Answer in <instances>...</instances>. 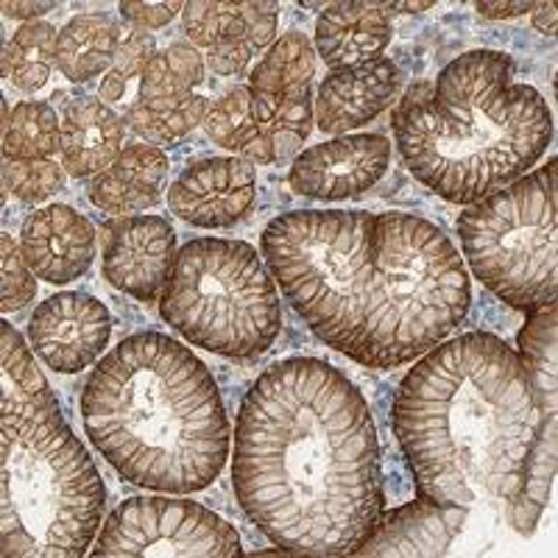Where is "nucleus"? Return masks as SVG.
Wrapping results in <instances>:
<instances>
[{"instance_id":"1","label":"nucleus","mask_w":558,"mask_h":558,"mask_svg":"<svg viewBox=\"0 0 558 558\" xmlns=\"http://www.w3.org/2000/svg\"><path fill=\"white\" fill-rule=\"evenodd\" d=\"M263 257L313 336L368 368L427 355L472 302L450 238L408 213H286L263 232Z\"/></svg>"},{"instance_id":"2","label":"nucleus","mask_w":558,"mask_h":558,"mask_svg":"<svg viewBox=\"0 0 558 558\" xmlns=\"http://www.w3.org/2000/svg\"><path fill=\"white\" fill-rule=\"evenodd\" d=\"M232 483L243 514L293 556H355L383 520L368 402L330 363L266 368L238 413Z\"/></svg>"},{"instance_id":"3","label":"nucleus","mask_w":558,"mask_h":558,"mask_svg":"<svg viewBox=\"0 0 558 558\" xmlns=\"http://www.w3.org/2000/svg\"><path fill=\"white\" fill-rule=\"evenodd\" d=\"M550 418L533 402L520 355L488 332L430 349L393 400V433L418 492L466 511H506Z\"/></svg>"},{"instance_id":"4","label":"nucleus","mask_w":558,"mask_h":558,"mask_svg":"<svg viewBox=\"0 0 558 558\" xmlns=\"http://www.w3.org/2000/svg\"><path fill=\"white\" fill-rule=\"evenodd\" d=\"M84 430L123 481L166 495L213 486L229 422L209 368L162 332H137L98 363L82 393Z\"/></svg>"},{"instance_id":"5","label":"nucleus","mask_w":558,"mask_h":558,"mask_svg":"<svg viewBox=\"0 0 558 558\" xmlns=\"http://www.w3.org/2000/svg\"><path fill=\"white\" fill-rule=\"evenodd\" d=\"M408 171L452 204H475L525 177L553 137L539 89L514 82V59L470 51L393 112Z\"/></svg>"},{"instance_id":"6","label":"nucleus","mask_w":558,"mask_h":558,"mask_svg":"<svg viewBox=\"0 0 558 558\" xmlns=\"http://www.w3.org/2000/svg\"><path fill=\"white\" fill-rule=\"evenodd\" d=\"M104 481L32 349L0 324V553L78 558L101 527Z\"/></svg>"},{"instance_id":"7","label":"nucleus","mask_w":558,"mask_h":558,"mask_svg":"<svg viewBox=\"0 0 558 558\" xmlns=\"http://www.w3.org/2000/svg\"><path fill=\"white\" fill-rule=\"evenodd\" d=\"M159 313L184 341L232 361L260 357L282 330L277 286L254 246L223 238L182 246Z\"/></svg>"},{"instance_id":"8","label":"nucleus","mask_w":558,"mask_h":558,"mask_svg":"<svg viewBox=\"0 0 558 558\" xmlns=\"http://www.w3.org/2000/svg\"><path fill=\"white\" fill-rule=\"evenodd\" d=\"M463 257L488 291L517 311L556 305L558 166L481 198L458 218Z\"/></svg>"},{"instance_id":"9","label":"nucleus","mask_w":558,"mask_h":558,"mask_svg":"<svg viewBox=\"0 0 558 558\" xmlns=\"http://www.w3.org/2000/svg\"><path fill=\"white\" fill-rule=\"evenodd\" d=\"M96 558H232L241 556L235 527L198 502L134 497L104 522Z\"/></svg>"},{"instance_id":"10","label":"nucleus","mask_w":558,"mask_h":558,"mask_svg":"<svg viewBox=\"0 0 558 558\" xmlns=\"http://www.w3.org/2000/svg\"><path fill=\"white\" fill-rule=\"evenodd\" d=\"M207 134L246 162L274 166L299 151L313 129L311 89L263 96L252 87L229 89L204 118Z\"/></svg>"},{"instance_id":"11","label":"nucleus","mask_w":558,"mask_h":558,"mask_svg":"<svg viewBox=\"0 0 558 558\" xmlns=\"http://www.w3.org/2000/svg\"><path fill=\"white\" fill-rule=\"evenodd\" d=\"M112 332L104 302L89 293H57L45 299L28 322V343L53 372L76 375L101 357Z\"/></svg>"},{"instance_id":"12","label":"nucleus","mask_w":558,"mask_h":558,"mask_svg":"<svg viewBox=\"0 0 558 558\" xmlns=\"http://www.w3.org/2000/svg\"><path fill=\"white\" fill-rule=\"evenodd\" d=\"M391 159V143L383 134H347L313 146L296 157L288 182L299 196L338 202L372 191Z\"/></svg>"},{"instance_id":"13","label":"nucleus","mask_w":558,"mask_h":558,"mask_svg":"<svg viewBox=\"0 0 558 558\" xmlns=\"http://www.w3.org/2000/svg\"><path fill=\"white\" fill-rule=\"evenodd\" d=\"M104 248V277L112 288L154 302L166 291L177 260V232L159 216H129L109 227Z\"/></svg>"},{"instance_id":"14","label":"nucleus","mask_w":558,"mask_h":558,"mask_svg":"<svg viewBox=\"0 0 558 558\" xmlns=\"http://www.w3.org/2000/svg\"><path fill=\"white\" fill-rule=\"evenodd\" d=\"M257 177L241 157H209L193 162L168 191V207L182 221L223 229L241 221L254 204Z\"/></svg>"},{"instance_id":"15","label":"nucleus","mask_w":558,"mask_h":558,"mask_svg":"<svg viewBox=\"0 0 558 558\" xmlns=\"http://www.w3.org/2000/svg\"><path fill=\"white\" fill-rule=\"evenodd\" d=\"M20 248L34 277L51 286H68L93 266L96 229L68 204H51L26 218Z\"/></svg>"},{"instance_id":"16","label":"nucleus","mask_w":558,"mask_h":558,"mask_svg":"<svg viewBox=\"0 0 558 558\" xmlns=\"http://www.w3.org/2000/svg\"><path fill=\"white\" fill-rule=\"evenodd\" d=\"M472 511L445 506L430 497L393 508L377 522L375 533L355 550V556L375 558H438L450 553V545L463 531Z\"/></svg>"},{"instance_id":"17","label":"nucleus","mask_w":558,"mask_h":558,"mask_svg":"<svg viewBox=\"0 0 558 558\" xmlns=\"http://www.w3.org/2000/svg\"><path fill=\"white\" fill-rule=\"evenodd\" d=\"M400 68L391 59L332 70L318 87L316 123L324 134H347L375 121L400 89Z\"/></svg>"},{"instance_id":"18","label":"nucleus","mask_w":558,"mask_h":558,"mask_svg":"<svg viewBox=\"0 0 558 558\" xmlns=\"http://www.w3.org/2000/svg\"><path fill=\"white\" fill-rule=\"evenodd\" d=\"M391 43L383 3H332L316 23V51L332 70L375 62Z\"/></svg>"},{"instance_id":"19","label":"nucleus","mask_w":558,"mask_h":558,"mask_svg":"<svg viewBox=\"0 0 558 558\" xmlns=\"http://www.w3.org/2000/svg\"><path fill=\"white\" fill-rule=\"evenodd\" d=\"M59 151L70 177H98L123 151V121L107 104L82 101L64 109Z\"/></svg>"},{"instance_id":"20","label":"nucleus","mask_w":558,"mask_h":558,"mask_svg":"<svg viewBox=\"0 0 558 558\" xmlns=\"http://www.w3.org/2000/svg\"><path fill=\"white\" fill-rule=\"evenodd\" d=\"M168 157L154 146H129L89 184V202L104 213L126 216L154 207L162 198Z\"/></svg>"},{"instance_id":"21","label":"nucleus","mask_w":558,"mask_h":558,"mask_svg":"<svg viewBox=\"0 0 558 558\" xmlns=\"http://www.w3.org/2000/svg\"><path fill=\"white\" fill-rule=\"evenodd\" d=\"M121 48L118 23L107 14H78L59 32L57 68L70 82L84 84L101 76Z\"/></svg>"},{"instance_id":"22","label":"nucleus","mask_w":558,"mask_h":558,"mask_svg":"<svg viewBox=\"0 0 558 558\" xmlns=\"http://www.w3.org/2000/svg\"><path fill=\"white\" fill-rule=\"evenodd\" d=\"M556 305L533 311L520 332V363L527 388L545 416H556L558 391V349H556Z\"/></svg>"},{"instance_id":"23","label":"nucleus","mask_w":558,"mask_h":558,"mask_svg":"<svg viewBox=\"0 0 558 558\" xmlns=\"http://www.w3.org/2000/svg\"><path fill=\"white\" fill-rule=\"evenodd\" d=\"M316 76V53L305 34L291 32L274 45L263 62L252 70L248 87L263 96H293L311 89Z\"/></svg>"},{"instance_id":"24","label":"nucleus","mask_w":558,"mask_h":558,"mask_svg":"<svg viewBox=\"0 0 558 558\" xmlns=\"http://www.w3.org/2000/svg\"><path fill=\"white\" fill-rule=\"evenodd\" d=\"M556 418H550L536 447L531 450V458H527V466L522 472L520 495L508 502L506 511H502L506 522L517 533H525V536L533 533L542 511H545L553 488V475H556Z\"/></svg>"},{"instance_id":"25","label":"nucleus","mask_w":558,"mask_h":558,"mask_svg":"<svg viewBox=\"0 0 558 558\" xmlns=\"http://www.w3.org/2000/svg\"><path fill=\"white\" fill-rule=\"evenodd\" d=\"M59 32L45 23L34 20L14 32V37L3 45V76L23 93H37L57 62Z\"/></svg>"},{"instance_id":"26","label":"nucleus","mask_w":558,"mask_h":558,"mask_svg":"<svg viewBox=\"0 0 558 558\" xmlns=\"http://www.w3.org/2000/svg\"><path fill=\"white\" fill-rule=\"evenodd\" d=\"M140 78V101L177 104L191 96L196 84H202L204 62L191 45L177 43L159 51Z\"/></svg>"},{"instance_id":"27","label":"nucleus","mask_w":558,"mask_h":558,"mask_svg":"<svg viewBox=\"0 0 558 558\" xmlns=\"http://www.w3.org/2000/svg\"><path fill=\"white\" fill-rule=\"evenodd\" d=\"M59 129H62V121L48 104H17L7 132H3V154L9 162L48 159L59 148Z\"/></svg>"},{"instance_id":"28","label":"nucleus","mask_w":558,"mask_h":558,"mask_svg":"<svg viewBox=\"0 0 558 558\" xmlns=\"http://www.w3.org/2000/svg\"><path fill=\"white\" fill-rule=\"evenodd\" d=\"M209 101L204 96H187L177 104L134 101L126 112V123L151 143H173L207 118Z\"/></svg>"},{"instance_id":"29","label":"nucleus","mask_w":558,"mask_h":558,"mask_svg":"<svg viewBox=\"0 0 558 558\" xmlns=\"http://www.w3.org/2000/svg\"><path fill=\"white\" fill-rule=\"evenodd\" d=\"M243 3H213V0H193L184 3V32L202 48L221 43L223 34L241 20Z\"/></svg>"},{"instance_id":"30","label":"nucleus","mask_w":558,"mask_h":558,"mask_svg":"<svg viewBox=\"0 0 558 558\" xmlns=\"http://www.w3.org/2000/svg\"><path fill=\"white\" fill-rule=\"evenodd\" d=\"M7 187L26 204H37L51 198L64 187V171L57 168L48 159H32V162H9L7 171Z\"/></svg>"},{"instance_id":"31","label":"nucleus","mask_w":558,"mask_h":558,"mask_svg":"<svg viewBox=\"0 0 558 558\" xmlns=\"http://www.w3.org/2000/svg\"><path fill=\"white\" fill-rule=\"evenodd\" d=\"M0 277H3V296H0L3 313L20 311L37 296L34 271L28 268L26 257H23V248L7 232L0 235Z\"/></svg>"},{"instance_id":"32","label":"nucleus","mask_w":558,"mask_h":558,"mask_svg":"<svg viewBox=\"0 0 558 558\" xmlns=\"http://www.w3.org/2000/svg\"><path fill=\"white\" fill-rule=\"evenodd\" d=\"M252 51L254 48L246 37L243 20H238L235 26L223 34L221 43L209 48V68L221 73V76H238L248 64V59H252Z\"/></svg>"},{"instance_id":"33","label":"nucleus","mask_w":558,"mask_h":558,"mask_svg":"<svg viewBox=\"0 0 558 558\" xmlns=\"http://www.w3.org/2000/svg\"><path fill=\"white\" fill-rule=\"evenodd\" d=\"M154 57H157V43H154L151 34L134 32L123 39L118 53H114L112 70L126 82V78L143 76Z\"/></svg>"},{"instance_id":"34","label":"nucleus","mask_w":558,"mask_h":558,"mask_svg":"<svg viewBox=\"0 0 558 558\" xmlns=\"http://www.w3.org/2000/svg\"><path fill=\"white\" fill-rule=\"evenodd\" d=\"M241 20L252 48H266L277 34L279 7L271 0H252V3H243Z\"/></svg>"},{"instance_id":"35","label":"nucleus","mask_w":558,"mask_h":558,"mask_svg":"<svg viewBox=\"0 0 558 558\" xmlns=\"http://www.w3.org/2000/svg\"><path fill=\"white\" fill-rule=\"evenodd\" d=\"M121 12L123 17L132 20L134 26L146 32V28L168 26L179 12H184V3H179V0H162V3H134V0H126V3H121Z\"/></svg>"},{"instance_id":"36","label":"nucleus","mask_w":558,"mask_h":558,"mask_svg":"<svg viewBox=\"0 0 558 558\" xmlns=\"http://www.w3.org/2000/svg\"><path fill=\"white\" fill-rule=\"evenodd\" d=\"M533 7L536 3H531V0H520V3H477V12L483 14V17H492V20H508V17H520V14L525 12H533Z\"/></svg>"},{"instance_id":"37","label":"nucleus","mask_w":558,"mask_h":558,"mask_svg":"<svg viewBox=\"0 0 558 558\" xmlns=\"http://www.w3.org/2000/svg\"><path fill=\"white\" fill-rule=\"evenodd\" d=\"M3 14L7 17H14V20H28V23H34V17H39V14H48L51 9H57V3H12V0H7L3 3Z\"/></svg>"},{"instance_id":"38","label":"nucleus","mask_w":558,"mask_h":558,"mask_svg":"<svg viewBox=\"0 0 558 558\" xmlns=\"http://www.w3.org/2000/svg\"><path fill=\"white\" fill-rule=\"evenodd\" d=\"M556 3H536L533 7V26L547 37H556Z\"/></svg>"},{"instance_id":"39","label":"nucleus","mask_w":558,"mask_h":558,"mask_svg":"<svg viewBox=\"0 0 558 558\" xmlns=\"http://www.w3.org/2000/svg\"><path fill=\"white\" fill-rule=\"evenodd\" d=\"M123 87H126V82L112 70L101 82V101H118L123 96Z\"/></svg>"},{"instance_id":"40","label":"nucleus","mask_w":558,"mask_h":558,"mask_svg":"<svg viewBox=\"0 0 558 558\" xmlns=\"http://www.w3.org/2000/svg\"><path fill=\"white\" fill-rule=\"evenodd\" d=\"M383 9H397V12H405V14H413V12H427V9H433V0H418V3H383Z\"/></svg>"}]
</instances>
